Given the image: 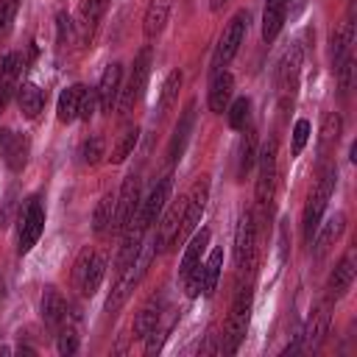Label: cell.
<instances>
[{
    "mask_svg": "<svg viewBox=\"0 0 357 357\" xmlns=\"http://www.w3.org/2000/svg\"><path fill=\"white\" fill-rule=\"evenodd\" d=\"M307 6V0H287V8H290V17H296L301 8Z\"/></svg>",
    "mask_w": 357,
    "mask_h": 357,
    "instance_id": "7dc6e473",
    "label": "cell"
},
{
    "mask_svg": "<svg viewBox=\"0 0 357 357\" xmlns=\"http://www.w3.org/2000/svg\"><path fill=\"white\" fill-rule=\"evenodd\" d=\"M335 73H337V89H340V95L346 98V95L351 92V84H354V56L349 53V56L335 67Z\"/></svg>",
    "mask_w": 357,
    "mask_h": 357,
    "instance_id": "f35d334b",
    "label": "cell"
},
{
    "mask_svg": "<svg viewBox=\"0 0 357 357\" xmlns=\"http://www.w3.org/2000/svg\"><path fill=\"white\" fill-rule=\"evenodd\" d=\"M192 126H195V100H187L176 128H173V137H170V145H167V159L170 162H178L184 156V148L190 142V134H192Z\"/></svg>",
    "mask_w": 357,
    "mask_h": 357,
    "instance_id": "2e32d148",
    "label": "cell"
},
{
    "mask_svg": "<svg viewBox=\"0 0 357 357\" xmlns=\"http://www.w3.org/2000/svg\"><path fill=\"white\" fill-rule=\"evenodd\" d=\"M181 84H184V73L176 67V70H170L167 73V78H165V84H162V92H159V114H165V112H170V106L178 100V89H181Z\"/></svg>",
    "mask_w": 357,
    "mask_h": 357,
    "instance_id": "d590c367",
    "label": "cell"
},
{
    "mask_svg": "<svg viewBox=\"0 0 357 357\" xmlns=\"http://www.w3.org/2000/svg\"><path fill=\"white\" fill-rule=\"evenodd\" d=\"M70 39H73V20H70L67 11H59V14H56V47H59V50L67 47Z\"/></svg>",
    "mask_w": 357,
    "mask_h": 357,
    "instance_id": "60d3db41",
    "label": "cell"
},
{
    "mask_svg": "<svg viewBox=\"0 0 357 357\" xmlns=\"http://www.w3.org/2000/svg\"><path fill=\"white\" fill-rule=\"evenodd\" d=\"M42 231H45V206H42V201L33 195V198L25 201V206H22V212H20V240H17V251H20V254H28V251L36 245V240L42 237Z\"/></svg>",
    "mask_w": 357,
    "mask_h": 357,
    "instance_id": "30bf717a",
    "label": "cell"
},
{
    "mask_svg": "<svg viewBox=\"0 0 357 357\" xmlns=\"http://www.w3.org/2000/svg\"><path fill=\"white\" fill-rule=\"evenodd\" d=\"M257 162V128L251 126L245 131V137L240 139V151H237V178L243 181L248 176V170L254 167Z\"/></svg>",
    "mask_w": 357,
    "mask_h": 357,
    "instance_id": "836d02e7",
    "label": "cell"
},
{
    "mask_svg": "<svg viewBox=\"0 0 357 357\" xmlns=\"http://www.w3.org/2000/svg\"><path fill=\"white\" fill-rule=\"evenodd\" d=\"M17 8H20V0H0V36H6L11 31Z\"/></svg>",
    "mask_w": 357,
    "mask_h": 357,
    "instance_id": "7bdbcfd3",
    "label": "cell"
},
{
    "mask_svg": "<svg viewBox=\"0 0 357 357\" xmlns=\"http://www.w3.org/2000/svg\"><path fill=\"white\" fill-rule=\"evenodd\" d=\"M209 240H212V231H209V229H201V231L190 234V243H187V248H184V254H181L178 279H184L192 268H198V265H201V257H204V251H206Z\"/></svg>",
    "mask_w": 357,
    "mask_h": 357,
    "instance_id": "d4e9b609",
    "label": "cell"
},
{
    "mask_svg": "<svg viewBox=\"0 0 357 357\" xmlns=\"http://www.w3.org/2000/svg\"><path fill=\"white\" fill-rule=\"evenodd\" d=\"M251 307H254V290L245 284L234 293V301H231V310H229V318H226L223 343H220L223 354H237L240 343L245 340L248 321H251Z\"/></svg>",
    "mask_w": 357,
    "mask_h": 357,
    "instance_id": "7a4b0ae2",
    "label": "cell"
},
{
    "mask_svg": "<svg viewBox=\"0 0 357 357\" xmlns=\"http://www.w3.org/2000/svg\"><path fill=\"white\" fill-rule=\"evenodd\" d=\"M17 106H20V112H22L25 120H36L39 112L45 109V92L36 84L28 81V84L17 86Z\"/></svg>",
    "mask_w": 357,
    "mask_h": 357,
    "instance_id": "83f0119b",
    "label": "cell"
},
{
    "mask_svg": "<svg viewBox=\"0 0 357 357\" xmlns=\"http://www.w3.org/2000/svg\"><path fill=\"white\" fill-rule=\"evenodd\" d=\"M206 201H209V178L201 176V178L192 184V190H190V195H187V201H184L181 220H178V226H176V231H173V240H170L173 248H178V245L195 231V226H198L201 218H204Z\"/></svg>",
    "mask_w": 357,
    "mask_h": 357,
    "instance_id": "277c9868",
    "label": "cell"
},
{
    "mask_svg": "<svg viewBox=\"0 0 357 357\" xmlns=\"http://www.w3.org/2000/svg\"><path fill=\"white\" fill-rule=\"evenodd\" d=\"M343 134V117L337 112H326L321 120V131H318V159L324 162L340 142Z\"/></svg>",
    "mask_w": 357,
    "mask_h": 357,
    "instance_id": "ffe728a7",
    "label": "cell"
},
{
    "mask_svg": "<svg viewBox=\"0 0 357 357\" xmlns=\"http://www.w3.org/2000/svg\"><path fill=\"white\" fill-rule=\"evenodd\" d=\"M351 282H354V259H351V254H346V257H340V262L332 268V273L326 279V298L329 301L340 298L351 287Z\"/></svg>",
    "mask_w": 357,
    "mask_h": 357,
    "instance_id": "7402d4cb",
    "label": "cell"
},
{
    "mask_svg": "<svg viewBox=\"0 0 357 357\" xmlns=\"http://www.w3.org/2000/svg\"><path fill=\"white\" fill-rule=\"evenodd\" d=\"M114 192H103L98 206H95V215H92V231L95 234H103L112 229V218H114Z\"/></svg>",
    "mask_w": 357,
    "mask_h": 357,
    "instance_id": "8d00e7d4",
    "label": "cell"
},
{
    "mask_svg": "<svg viewBox=\"0 0 357 357\" xmlns=\"http://www.w3.org/2000/svg\"><path fill=\"white\" fill-rule=\"evenodd\" d=\"M170 187H173V176L167 173V176H162V178L151 187L148 198L139 204V212H137V215L145 220L148 229H151V223L159 220V215H162V209H165V204H167V198H170Z\"/></svg>",
    "mask_w": 357,
    "mask_h": 357,
    "instance_id": "5bb4252c",
    "label": "cell"
},
{
    "mask_svg": "<svg viewBox=\"0 0 357 357\" xmlns=\"http://www.w3.org/2000/svg\"><path fill=\"white\" fill-rule=\"evenodd\" d=\"M307 139H310V120H296V126H293V139H290V153L293 156H298L301 151H304V145H307Z\"/></svg>",
    "mask_w": 357,
    "mask_h": 357,
    "instance_id": "b9f144b4",
    "label": "cell"
},
{
    "mask_svg": "<svg viewBox=\"0 0 357 357\" xmlns=\"http://www.w3.org/2000/svg\"><path fill=\"white\" fill-rule=\"evenodd\" d=\"M257 162H259V170H257V209L259 212H271V201H273V192H276V139L271 137L259 151H257Z\"/></svg>",
    "mask_w": 357,
    "mask_h": 357,
    "instance_id": "5b68a950",
    "label": "cell"
},
{
    "mask_svg": "<svg viewBox=\"0 0 357 357\" xmlns=\"http://www.w3.org/2000/svg\"><path fill=\"white\" fill-rule=\"evenodd\" d=\"M142 192H139V173H128L120 184V192L114 198V218H112V231H123L128 220L139 212Z\"/></svg>",
    "mask_w": 357,
    "mask_h": 357,
    "instance_id": "9c48e42d",
    "label": "cell"
},
{
    "mask_svg": "<svg viewBox=\"0 0 357 357\" xmlns=\"http://www.w3.org/2000/svg\"><path fill=\"white\" fill-rule=\"evenodd\" d=\"M170 20V0H151L148 8H145V17H142V33L148 42L159 39L165 25Z\"/></svg>",
    "mask_w": 357,
    "mask_h": 357,
    "instance_id": "603a6c76",
    "label": "cell"
},
{
    "mask_svg": "<svg viewBox=\"0 0 357 357\" xmlns=\"http://www.w3.org/2000/svg\"><path fill=\"white\" fill-rule=\"evenodd\" d=\"M301 47L298 45H290L284 50V56L279 59V67H276V95H279V109L282 114L293 106V98H296V89H298V75H301Z\"/></svg>",
    "mask_w": 357,
    "mask_h": 357,
    "instance_id": "8992f818",
    "label": "cell"
},
{
    "mask_svg": "<svg viewBox=\"0 0 357 357\" xmlns=\"http://www.w3.org/2000/svg\"><path fill=\"white\" fill-rule=\"evenodd\" d=\"M351 42H354V22L351 17H346L329 36V61H332V70L351 53Z\"/></svg>",
    "mask_w": 357,
    "mask_h": 357,
    "instance_id": "cb8c5ba5",
    "label": "cell"
},
{
    "mask_svg": "<svg viewBox=\"0 0 357 357\" xmlns=\"http://www.w3.org/2000/svg\"><path fill=\"white\" fill-rule=\"evenodd\" d=\"M95 109H98V95H95V89H86V92H84V98H81L78 117H81V120H89V117L95 114Z\"/></svg>",
    "mask_w": 357,
    "mask_h": 357,
    "instance_id": "ee69618b",
    "label": "cell"
},
{
    "mask_svg": "<svg viewBox=\"0 0 357 357\" xmlns=\"http://www.w3.org/2000/svg\"><path fill=\"white\" fill-rule=\"evenodd\" d=\"M75 315H64V324L59 326V337H56V349H59V354H64V357H73V354H78V349H81V340H78V329H75Z\"/></svg>",
    "mask_w": 357,
    "mask_h": 357,
    "instance_id": "e575fe53",
    "label": "cell"
},
{
    "mask_svg": "<svg viewBox=\"0 0 357 357\" xmlns=\"http://www.w3.org/2000/svg\"><path fill=\"white\" fill-rule=\"evenodd\" d=\"M0 153H3V162L11 173H20L25 165H28V156H31V139L25 134H14V131H6L0 128Z\"/></svg>",
    "mask_w": 357,
    "mask_h": 357,
    "instance_id": "7c38bea8",
    "label": "cell"
},
{
    "mask_svg": "<svg viewBox=\"0 0 357 357\" xmlns=\"http://www.w3.org/2000/svg\"><path fill=\"white\" fill-rule=\"evenodd\" d=\"M84 92H86L84 84H73V86H67V89L59 95V100H56V117H59V123H73V120L78 117Z\"/></svg>",
    "mask_w": 357,
    "mask_h": 357,
    "instance_id": "f1b7e54d",
    "label": "cell"
},
{
    "mask_svg": "<svg viewBox=\"0 0 357 357\" xmlns=\"http://www.w3.org/2000/svg\"><path fill=\"white\" fill-rule=\"evenodd\" d=\"M151 61H153V53L151 47H142L134 59V67L128 73V84L120 86V98H117V106H120V114H128L134 112V106L139 103L142 92H145V84H148V75H151Z\"/></svg>",
    "mask_w": 357,
    "mask_h": 357,
    "instance_id": "52a82bcc",
    "label": "cell"
},
{
    "mask_svg": "<svg viewBox=\"0 0 357 357\" xmlns=\"http://www.w3.org/2000/svg\"><path fill=\"white\" fill-rule=\"evenodd\" d=\"M287 20V0H265V11H262V39L271 45L282 25Z\"/></svg>",
    "mask_w": 357,
    "mask_h": 357,
    "instance_id": "4316f807",
    "label": "cell"
},
{
    "mask_svg": "<svg viewBox=\"0 0 357 357\" xmlns=\"http://www.w3.org/2000/svg\"><path fill=\"white\" fill-rule=\"evenodd\" d=\"M343 231H346V215H343V212H335L326 223L321 220V226H318V231H315V243H312V245H315V257L321 259V257L343 237Z\"/></svg>",
    "mask_w": 357,
    "mask_h": 357,
    "instance_id": "44dd1931",
    "label": "cell"
},
{
    "mask_svg": "<svg viewBox=\"0 0 357 357\" xmlns=\"http://www.w3.org/2000/svg\"><path fill=\"white\" fill-rule=\"evenodd\" d=\"M22 70V56L20 53H6L0 56V114L6 109V103L11 100L14 89H17V78Z\"/></svg>",
    "mask_w": 357,
    "mask_h": 357,
    "instance_id": "d6986e66",
    "label": "cell"
},
{
    "mask_svg": "<svg viewBox=\"0 0 357 357\" xmlns=\"http://www.w3.org/2000/svg\"><path fill=\"white\" fill-rule=\"evenodd\" d=\"M109 3L112 0H84V6H81V42L84 45H89L98 22L103 20V14L109 8Z\"/></svg>",
    "mask_w": 357,
    "mask_h": 357,
    "instance_id": "4dcf8cb0",
    "label": "cell"
},
{
    "mask_svg": "<svg viewBox=\"0 0 357 357\" xmlns=\"http://www.w3.org/2000/svg\"><path fill=\"white\" fill-rule=\"evenodd\" d=\"M220 268H223V248H212L206 262H201V293L209 298L218 287L220 279Z\"/></svg>",
    "mask_w": 357,
    "mask_h": 357,
    "instance_id": "1f68e13d",
    "label": "cell"
},
{
    "mask_svg": "<svg viewBox=\"0 0 357 357\" xmlns=\"http://www.w3.org/2000/svg\"><path fill=\"white\" fill-rule=\"evenodd\" d=\"M3 298H6V282H3V276H0V304H3Z\"/></svg>",
    "mask_w": 357,
    "mask_h": 357,
    "instance_id": "c3c4849f",
    "label": "cell"
},
{
    "mask_svg": "<svg viewBox=\"0 0 357 357\" xmlns=\"http://www.w3.org/2000/svg\"><path fill=\"white\" fill-rule=\"evenodd\" d=\"M89 257H92V251H89V248H84V251L78 254L75 265H73V282H75V287H78V284H81V279H84V271H86V265H89Z\"/></svg>",
    "mask_w": 357,
    "mask_h": 357,
    "instance_id": "f6af8a7d",
    "label": "cell"
},
{
    "mask_svg": "<svg viewBox=\"0 0 357 357\" xmlns=\"http://www.w3.org/2000/svg\"><path fill=\"white\" fill-rule=\"evenodd\" d=\"M231 95H234V75L220 70V73H212V81H209V92H206V106L209 112L215 114H223L226 106L231 103Z\"/></svg>",
    "mask_w": 357,
    "mask_h": 357,
    "instance_id": "e0dca14e",
    "label": "cell"
},
{
    "mask_svg": "<svg viewBox=\"0 0 357 357\" xmlns=\"http://www.w3.org/2000/svg\"><path fill=\"white\" fill-rule=\"evenodd\" d=\"M137 284H139V273H137V268H134V262H131L128 268H123V271L117 273V282L112 284V293H109V298H106V312H109V315H117V310L128 301V296L134 293Z\"/></svg>",
    "mask_w": 357,
    "mask_h": 357,
    "instance_id": "ac0fdd59",
    "label": "cell"
},
{
    "mask_svg": "<svg viewBox=\"0 0 357 357\" xmlns=\"http://www.w3.org/2000/svg\"><path fill=\"white\" fill-rule=\"evenodd\" d=\"M81 156H84L86 165H98V162L106 156V142H103V137H100V134H92V137L84 142Z\"/></svg>",
    "mask_w": 357,
    "mask_h": 357,
    "instance_id": "ab89813d",
    "label": "cell"
},
{
    "mask_svg": "<svg viewBox=\"0 0 357 357\" xmlns=\"http://www.w3.org/2000/svg\"><path fill=\"white\" fill-rule=\"evenodd\" d=\"M226 114H229V128H234V131H240V128H245V123H248V117H251V98H234L229 106H226Z\"/></svg>",
    "mask_w": 357,
    "mask_h": 357,
    "instance_id": "74e56055",
    "label": "cell"
},
{
    "mask_svg": "<svg viewBox=\"0 0 357 357\" xmlns=\"http://www.w3.org/2000/svg\"><path fill=\"white\" fill-rule=\"evenodd\" d=\"M248 22H251L248 8H240V11L229 20V25L223 28V33H220V39H218V47H215V53H212V64H209V70H212V73H220V70H223V67L237 56V50H240V45H243V39H245Z\"/></svg>",
    "mask_w": 357,
    "mask_h": 357,
    "instance_id": "3957f363",
    "label": "cell"
},
{
    "mask_svg": "<svg viewBox=\"0 0 357 357\" xmlns=\"http://www.w3.org/2000/svg\"><path fill=\"white\" fill-rule=\"evenodd\" d=\"M257 243H259V218L254 209H245L237 220L234 231V262L237 268H251L257 259Z\"/></svg>",
    "mask_w": 357,
    "mask_h": 357,
    "instance_id": "ba28073f",
    "label": "cell"
},
{
    "mask_svg": "<svg viewBox=\"0 0 357 357\" xmlns=\"http://www.w3.org/2000/svg\"><path fill=\"white\" fill-rule=\"evenodd\" d=\"M349 3H354V0H349Z\"/></svg>",
    "mask_w": 357,
    "mask_h": 357,
    "instance_id": "f907efd6",
    "label": "cell"
},
{
    "mask_svg": "<svg viewBox=\"0 0 357 357\" xmlns=\"http://www.w3.org/2000/svg\"><path fill=\"white\" fill-rule=\"evenodd\" d=\"M120 86H123V64H120V61H112V64L103 70V75H100V81H98V89H95V95H98V109H100L103 114H109V112L117 106Z\"/></svg>",
    "mask_w": 357,
    "mask_h": 357,
    "instance_id": "4fadbf2b",
    "label": "cell"
},
{
    "mask_svg": "<svg viewBox=\"0 0 357 357\" xmlns=\"http://www.w3.org/2000/svg\"><path fill=\"white\" fill-rule=\"evenodd\" d=\"M198 351H201V354H215V351H220V349L215 346V332H209V335H206V343H204Z\"/></svg>",
    "mask_w": 357,
    "mask_h": 357,
    "instance_id": "bcb514c9",
    "label": "cell"
},
{
    "mask_svg": "<svg viewBox=\"0 0 357 357\" xmlns=\"http://www.w3.org/2000/svg\"><path fill=\"white\" fill-rule=\"evenodd\" d=\"M103 276H106V254H103V251H92L89 265H86V271H84V279H81L78 290H81L84 296H89V298H92V296L98 293V287H100Z\"/></svg>",
    "mask_w": 357,
    "mask_h": 357,
    "instance_id": "f546056e",
    "label": "cell"
},
{
    "mask_svg": "<svg viewBox=\"0 0 357 357\" xmlns=\"http://www.w3.org/2000/svg\"><path fill=\"white\" fill-rule=\"evenodd\" d=\"M137 139H139V126H126V128L117 134L114 145H112L109 162H112V165H123V162H126V159L134 153V148H137Z\"/></svg>",
    "mask_w": 357,
    "mask_h": 357,
    "instance_id": "d6a6232c",
    "label": "cell"
},
{
    "mask_svg": "<svg viewBox=\"0 0 357 357\" xmlns=\"http://www.w3.org/2000/svg\"><path fill=\"white\" fill-rule=\"evenodd\" d=\"M332 301L326 298V301H321L315 310H312V315L307 318V324H304V329H301V335H298V343H301V349L304 351H315L321 343H324V337H326V332H329V321H332Z\"/></svg>",
    "mask_w": 357,
    "mask_h": 357,
    "instance_id": "8fae6325",
    "label": "cell"
},
{
    "mask_svg": "<svg viewBox=\"0 0 357 357\" xmlns=\"http://www.w3.org/2000/svg\"><path fill=\"white\" fill-rule=\"evenodd\" d=\"M39 310H42V321H45L50 329H59V326L64 324V315H67V301H64V296H61L53 284H47L45 293H42Z\"/></svg>",
    "mask_w": 357,
    "mask_h": 357,
    "instance_id": "484cf974",
    "label": "cell"
},
{
    "mask_svg": "<svg viewBox=\"0 0 357 357\" xmlns=\"http://www.w3.org/2000/svg\"><path fill=\"white\" fill-rule=\"evenodd\" d=\"M223 3H226V0H212V11H220Z\"/></svg>",
    "mask_w": 357,
    "mask_h": 357,
    "instance_id": "681fc988",
    "label": "cell"
},
{
    "mask_svg": "<svg viewBox=\"0 0 357 357\" xmlns=\"http://www.w3.org/2000/svg\"><path fill=\"white\" fill-rule=\"evenodd\" d=\"M162 315H165V293H156V296H151V298L139 307V312L134 315L131 337H134V340H145V335L159 324Z\"/></svg>",
    "mask_w": 357,
    "mask_h": 357,
    "instance_id": "9a60e30c",
    "label": "cell"
},
{
    "mask_svg": "<svg viewBox=\"0 0 357 357\" xmlns=\"http://www.w3.org/2000/svg\"><path fill=\"white\" fill-rule=\"evenodd\" d=\"M335 184H337V167H335V162H332V165L324 167L318 184H315V190L310 192L307 206H304L301 229H304V240H307V243H312V237H315V231H318V226H321V220H324V212H326V206H329V198H332V192H335Z\"/></svg>",
    "mask_w": 357,
    "mask_h": 357,
    "instance_id": "6da1fadb",
    "label": "cell"
}]
</instances>
